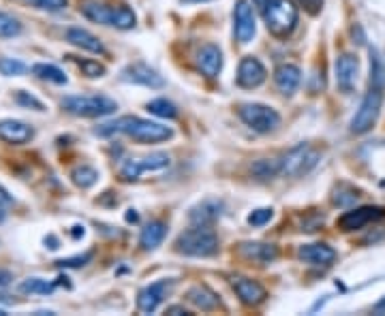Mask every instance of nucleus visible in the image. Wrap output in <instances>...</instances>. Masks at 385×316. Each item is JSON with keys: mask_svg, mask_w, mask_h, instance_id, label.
I'll return each mask as SVG.
<instances>
[{"mask_svg": "<svg viewBox=\"0 0 385 316\" xmlns=\"http://www.w3.org/2000/svg\"><path fill=\"white\" fill-rule=\"evenodd\" d=\"M219 216H221V203L217 201H206L190 212V221L195 225H212Z\"/></svg>", "mask_w": 385, "mask_h": 316, "instance_id": "25", "label": "nucleus"}, {"mask_svg": "<svg viewBox=\"0 0 385 316\" xmlns=\"http://www.w3.org/2000/svg\"><path fill=\"white\" fill-rule=\"evenodd\" d=\"M300 5H302L311 16H317V13L323 9V0H300Z\"/></svg>", "mask_w": 385, "mask_h": 316, "instance_id": "39", "label": "nucleus"}, {"mask_svg": "<svg viewBox=\"0 0 385 316\" xmlns=\"http://www.w3.org/2000/svg\"><path fill=\"white\" fill-rule=\"evenodd\" d=\"M381 218H385V209L383 207L364 205V207H355V209H349V212H345L336 221V227L340 231H357V229H364L366 225L377 223Z\"/></svg>", "mask_w": 385, "mask_h": 316, "instance_id": "9", "label": "nucleus"}, {"mask_svg": "<svg viewBox=\"0 0 385 316\" xmlns=\"http://www.w3.org/2000/svg\"><path fill=\"white\" fill-rule=\"evenodd\" d=\"M357 75H360V62L353 54H340L336 58V86L349 94L353 92L355 83H357Z\"/></svg>", "mask_w": 385, "mask_h": 316, "instance_id": "13", "label": "nucleus"}, {"mask_svg": "<svg viewBox=\"0 0 385 316\" xmlns=\"http://www.w3.org/2000/svg\"><path fill=\"white\" fill-rule=\"evenodd\" d=\"M272 216H274V212H272L270 207H259V209H255V212L248 216V225L251 227H263L265 223L272 221Z\"/></svg>", "mask_w": 385, "mask_h": 316, "instance_id": "36", "label": "nucleus"}, {"mask_svg": "<svg viewBox=\"0 0 385 316\" xmlns=\"http://www.w3.org/2000/svg\"><path fill=\"white\" fill-rule=\"evenodd\" d=\"M231 286H234L236 295L240 297V301L246 305H261L268 297V291L257 280H251V278L238 276L231 280Z\"/></svg>", "mask_w": 385, "mask_h": 316, "instance_id": "15", "label": "nucleus"}, {"mask_svg": "<svg viewBox=\"0 0 385 316\" xmlns=\"http://www.w3.org/2000/svg\"><path fill=\"white\" fill-rule=\"evenodd\" d=\"M81 13L96 24L103 26H114L120 30H131L137 22L135 13L129 7H108V5H99V3H86L81 7Z\"/></svg>", "mask_w": 385, "mask_h": 316, "instance_id": "4", "label": "nucleus"}, {"mask_svg": "<svg viewBox=\"0 0 385 316\" xmlns=\"http://www.w3.org/2000/svg\"><path fill=\"white\" fill-rule=\"evenodd\" d=\"M280 167H282V160L263 158V160L255 163V165L251 167V171H253V175L259 177V180H270V177H274V175L280 173Z\"/></svg>", "mask_w": 385, "mask_h": 316, "instance_id": "29", "label": "nucleus"}, {"mask_svg": "<svg viewBox=\"0 0 385 316\" xmlns=\"http://www.w3.org/2000/svg\"><path fill=\"white\" fill-rule=\"evenodd\" d=\"M257 33V22H255V11L251 7L248 0H238L236 9H234V35L236 41L246 45L253 41Z\"/></svg>", "mask_w": 385, "mask_h": 316, "instance_id": "11", "label": "nucleus"}, {"mask_svg": "<svg viewBox=\"0 0 385 316\" xmlns=\"http://www.w3.org/2000/svg\"><path fill=\"white\" fill-rule=\"evenodd\" d=\"M20 33H22V24L13 16L0 11V39H13Z\"/></svg>", "mask_w": 385, "mask_h": 316, "instance_id": "32", "label": "nucleus"}, {"mask_svg": "<svg viewBox=\"0 0 385 316\" xmlns=\"http://www.w3.org/2000/svg\"><path fill=\"white\" fill-rule=\"evenodd\" d=\"M176 252L184 257H214L219 252V238L210 225H195L178 235Z\"/></svg>", "mask_w": 385, "mask_h": 316, "instance_id": "2", "label": "nucleus"}, {"mask_svg": "<svg viewBox=\"0 0 385 316\" xmlns=\"http://www.w3.org/2000/svg\"><path fill=\"white\" fill-rule=\"evenodd\" d=\"M67 41L71 45H75V47L84 49V52H92V54H103L105 52L103 43L96 39L92 33H88L84 28H69L67 30Z\"/></svg>", "mask_w": 385, "mask_h": 316, "instance_id": "22", "label": "nucleus"}, {"mask_svg": "<svg viewBox=\"0 0 385 316\" xmlns=\"http://www.w3.org/2000/svg\"><path fill=\"white\" fill-rule=\"evenodd\" d=\"M5 314H7V312H5L3 308H0V316H5Z\"/></svg>", "mask_w": 385, "mask_h": 316, "instance_id": "49", "label": "nucleus"}, {"mask_svg": "<svg viewBox=\"0 0 385 316\" xmlns=\"http://www.w3.org/2000/svg\"><path fill=\"white\" fill-rule=\"evenodd\" d=\"M16 100H18L20 105H24V107H33L35 112H45V105H43L37 96H33L30 92L20 90V92L16 94Z\"/></svg>", "mask_w": 385, "mask_h": 316, "instance_id": "35", "label": "nucleus"}, {"mask_svg": "<svg viewBox=\"0 0 385 316\" xmlns=\"http://www.w3.org/2000/svg\"><path fill=\"white\" fill-rule=\"evenodd\" d=\"M182 3H206V0H182Z\"/></svg>", "mask_w": 385, "mask_h": 316, "instance_id": "48", "label": "nucleus"}, {"mask_svg": "<svg viewBox=\"0 0 385 316\" xmlns=\"http://www.w3.org/2000/svg\"><path fill=\"white\" fill-rule=\"evenodd\" d=\"M35 137V129L20 120H0V141L22 146Z\"/></svg>", "mask_w": 385, "mask_h": 316, "instance_id": "17", "label": "nucleus"}, {"mask_svg": "<svg viewBox=\"0 0 385 316\" xmlns=\"http://www.w3.org/2000/svg\"><path fill=\"white\" fill-rule=\"evenodd\" d=\"M33 73H35L39 79L50 81V83H56V86H64V83L69 81L62 69H58L56 64H47V62L35 64V66H33Z\"/></svg>", "mask_w": 385, "mask_h": 316, "instance_id": "26", "label": "nucleus"}, {"mask_svg": "<svg viewBox=\"0 0 385 316\" xmlns=\"http://www.w3.org/2000/svg\"><path fill=\"white\" fill-rule=\"evenodd\" d=\"M5 223V212H3V207H0V225Z\"/></svg>", "mask_w": 385, "mask_h": 316, "instance_id": "47", "label": "nucleus"}, {"mask_svg": "<svg viewBox=\"0 0 385 316\" xmlns=\"http://www.w3.org/2000/svg\"><path fill=\"white\" fill-rule=\"evenodd\" d=\"M122 79L129 81V83L146 86V88H163L165 86L163 77L154 69H150L148 64H144V62H135V64L127 66L122 71Z\"/></svg>", "mask_w": 385, "mask_h": 316, "instance_id": "16", "label": "nucleus"}, {"mask_svg": "<svg viewBox=\"0 0 385 316\" xmlns=\"http://www.w3.org/2000/svg\"><path fill=\"white\" fill-rule=\"evenodd\" d=\"M374 310H377V312H385V297L377 303V308H374Z\"/></svg>", "mask_w": 385, "mask_h": 316, "instance_id": "46", "label": "nucleus"}, {"mask_svg": "<svg viewBox=\"0 0 385 316\" xmlns=\"http://www.w3.org/2000/svg\"><path fill=\"white\" fill-rule=\"evenodd\" d=\"M265 77H268V71H265V66L257 58L246 56V58L240 60L238 77H236L240 88H248V90L251 88H257V86H261L265 81Z\"/></svg>", "mask_w": 385, "mask_h": 316, "instance_id": "14", "label": "nucleus"}, {"mask_svg": "<svg viewBox=\"0 0 385 316\" xmlns=\"http://www.w3.org/2000/svg\"><path fill=\"white\" fill-rule=\"evenodd\" d=\"M127 221H129V223H137V214H135V209H129Z\"/></svg>", "mask_w": 385, "mask_h": 316, "instance_id": "43", "label": "nucleus"}, {"mask_svg": "<svg viewBox=\"0 0 385 316\" xmlns=\"http://www.w3.org/2000/svg\"><path fill=\"white\" fill-rule=\"evenodd\" d=\"M73 229H75V231H73V238H79V235L84 238V227L77 225V227H73Z\"/></svg>", "mask_w": 385, "mask_h": 316, "instance_id": "44", "label": "nucleus"}, {"mask_svg": "<svg viewBox=\"0 0 385 316\" xmlns=\"http://www.w3.org/2000/svg\"><path fill=\"white\" fill-rule=\"evenodd\" d=\"M67 3H69V0H33L35 7H39L43 11H52V13L62 11L67 7Z\"/></svg>", "mask_w": 385, "mask_h": 316, "instance_id": "37", "label": "nucleus"}, {"mask_svg": "<svg viewBox=\"0 0 385 316\" xmlns=\"http://www.w3.org/2000/svg\"><path fill=\"white\" fill-rule=\"evenodd\" d=\"M171 288H173V280H156V282H152L150 286L139 291L137 308L142 312H146V314L154 312L163 303V299L171 293Z\"/></svg>", "mask_w": 385, "mask_h": 316, "instance_id": "12", "label": "nucleus"}, {"mask_svg": "<svg viewBox=\"0 0 385 316\" xmlns=\"http://www.w3.org/2000/svg\"><path fill=\"white\" fill-rule=\"evenodd\" d=\"M381 107H383V90H381V86L370 83V90L366 92L357 114L351 120V133L353 135L368 133L374 127V122H377V118L381 114Z\"/></svg>", "mask_w": 385, "mask_h": 316, "instance_id": "6", "label": "nucleus"}, {"mask_svg": "<svg viewBox=\"0 0 385 316\" xmlns=\"http://www.w3.org/2000/svg\"><path fill=\"white\" fill-rule=\"evenodd\" d=\"M94 133L101 135V137L125 133V135H129L131 139H135L139 144H161V141L171 139V135H173V131L169 127H163L159 122H150V120H144V118H137V116H125V118H120L116 122H108V124L96 129Z\"/></svg>", "mask_w": 385, "mask_h": 316, "instance_id": "1", "label": "nucleus"}, {"mask_svg": "<svg viewBox=\"0 0 385 316\" xmlns=\"http://www.w3.org/2000/svg\"><path fill=\"white\" fill-rule=\"evenodd\" d=\"M197 69L206 77H210V79L217 77L221 73V69H223V52L217 45H212V43L204 45L197 52Z\"/></svg>", "mask_w": 385, "mask_h": 316, "instance_id": "19", "label": "nucleus"}, {"mask_svg": "<svg viewBox=\"0 0 385 316\" xmlns=\"http://www.w3.org/2000/svg\"><path fill=\"white\" fill-rule=\"evenodd\" d=\"M62 110L79 118H103L118 110L116 100L110 96L92 94V96H67L62 98Z\"/></svg>", "mask_w": 385, "mask_h": 316, "instance_id": "3", "label": "nucleus"}, {"mask_svg": "<svg viewBox=\"0 0 385 316\" xmlns=\"http://www.w3.org/2000/svg\"><path fill=\"white\" fill-rule=\"evenodd\" d=\"M242 254L257 263H270L278 257L274 244H242Z\"/></svg>", "mask_w": 385, "mask_h": 316, "instance_id": "24", "label": "nucleus"}, {"mask_svg": "<svg viewBox=\"0 0 385 316\" xmlns=\"http://www.w3.org/2000/svg\"><path fill=\"white\" fill-rule=\"evenodd\" d=\"M165 167H169V156L163 152H154L146 158H129L120 167V177L125 182H135L144 171H161Z\"/></svg>", "mask_w": 385, "mask_h": 316, "instance_id": "10", "label": "nucleus"}, {"mask_svg": "<svg viewBox=\"0 0 385 316\" xmlns=\"http://www.w3.org/2000/svg\"><path fill=\"white\" fill-rule=\"evenodd\" d=\"M71 180L77 188H90L96 184V180H99V171L90 165H79L71 171Z\"/></svg>", "mask_w": 385, "mask_h": 316, "instance_id": "27", "label": "nucleus"}, {"mask_svg": "<svg viewBox=\"0 0 385 316\" xmlns=\"http://www.w3.org/2000/svg\"><path fill=\"white\" fill-rule=\"evenodd\" d=\"M345 188L347 186H338L336 192H334V197H332L334 205H338V207H349V205H353L360 199V194H357L355 188H349V190H345Z\"/></svg>", "mask_w": 385, "mask_h": 316, "instance_id": "33", "label": "nucleus"}, {"mask_svg": "<svg viewBox=\"0 0 385 316\" xmlns=\"http://www.w3.org/2000/svg\"><path fill=\"white\" fill-rule=\"evenodd\" d=\"M274 81H276V88L285 96H292L302 81V71L296 64H280L274 71Z\"/></svg>", "mask_w": 385, "mask_h": 316, "instance_id": "20", "label": "nucleus"}, {"mask_svg": "<svg viewBox=\"0 0 385 316\" xmlns=\"http://www.w3.org/2000/svg\"><path fill=\"white\" fill-rule=\"evenodd\" d=\"M148 112L152 116H159V118H176L178 116V110H176V105L169 103L167 98H154L148 103Z\"/></svg>", "mask_w": 385, "mask_h": 316, "instance_id": "31", "label": "nucleus"}, {"mask_svg": "<svg viewBox=\"0 0 385 316\" xmlns=\"http://www.w3.org/2000/svg\"><path fill=\"white\" fill-rule=\"evenodd\" d=\"M265 11V24L268 30L274 37H287L298 24V7L294 0H270Z\"/></svg>", "mask_w": 385, "mask_h": 316, "instance_id": "5", "label": "nucleus"}, {"mask_svg": "<svg viewBox=\"0 0 385 316\" xmlns=\"http://www.w3.org/2000/svg\"><path fill=\"white\" fill-rule=\"evenodd\" d=\"M268 3H270V0H255V5H257L259 9H265V7H268Z\"/></svg>", "mask_w": 385, "mask_h": 316, "instance_id": "45", "label": "nucleus"}, {"mask_svg": "<svg viewBox=\"0 0 385 316\" xmlns=\"http://www.w3.org/2000/svg\"><path fill=\"white\" fill-rule=\"evenodd\" d=\"M298 257L311 265H332L338 254L328 244H306L298 250Z\"/></svg>", "mask_w": 385, "mask_h": 316, "instance_id": "21", "label": "nucleus"}, {"mask_svg": "<svg viewBox=\"0 0 385 316\" xmlns=\"http://www.w3.org/2000/svg\"><path fill=\"white\" fill-rule=\"evenodd\" d=\"M73 62L79 66L81 75L90 77V79H96V77H103L108 73L105 64H101L99 60H92V58H73Z\"/></svg>", "mask_w": 385, "mask_h": 316, "instance_id": "30", "label": "nucleus"}, {"mask_svg": "<svg viewBox=\"0 0 385 316\" xmlns=\"http://www.w3.org/2000/svg\"><path fill=\"white\" fill-rule=\"evenodd\" d=\"M321 158V152L311 148L309 144H300L296 146L292 152H287V156L282 158V167H280V173L287 175V177H300V175H306L311 169L317 167Z\"/></svg>", "mask_w": 385, "mask_h": 316, "instance_id": "8", "label": "nucleus"}, {"mask_svg": "<svg viewBox=\"0 0 385 316\" xmlns=\"http://www.w3.org/2000/svg\"><path fill=\"white\" fill-rule=\"evenodd\" d=\"M238 116L240 120L253 129L255 133H272L278 124H280V116L276 110L268 107V105H261V103H244L238 107Z\"/></svg>", "mask_w": 385, "mask_h": 316, "instance_id": "7", "label": "nucleus"}, {"mask_svg": "<svg viewBox=\"0 0 385 316\" xmlns=\"http://www.w3.org/2000/svg\"><path fill=\"white\" fill-rule=\"evenodd\" d=\"M11 280H13V274H11V271H7V269H0V286H7Z\"/></svg>", "mask_w": 385, "mask_h": 316, "instance_id": "41", "label": "nucleus"}, {"mask_svg": "<svg viewBox=\"0 0 385 316\" xmlns=\"http://www.w3.org/2000/svg\"><path fill=\"white\" fill-rule=\"evenodd\" d=\"M54 288H56V282H50L43 278H26L20 284V293H26V295H52Z\"/></svg>", "mask_w": 385, "mask_h": 316, "instance_id": "28", "label": "nucleus"}, {"mask_svg": "<svg viewBox=\"0 0 385 316\" xmlns=\"http://www.w3.org/2000/svg\"><path fill=\"white\" fill-rule=\"evenodd\" d=\"M186 301H188L190 305H195L197 310H202V312H212V310H219V308H221L219 295H217L210 286H206V284H195V286H190V288L186 291Z\"/></svg>", "mask_w": 385, "mask_h": 316, "instance_id": "18", "label": "nucleus"}, {"mask_svg": "<svg viewBox=\"0 0 385 316\" xmlns=\"http://www.w3.org/2000/svg\"><path fill=\"white\" fill-rule=\"evenodd\" d=\"M167 314H190V312L184 310L182 305H171V308H167Z\"/></svg>", "mask_w": 385, "mask_h": 316, "instance_id": "42", "label": "nucleus"}, {"mask_svg": "<svg viewBox=\"0 0 385 316\" xmlns=\"http://www.w3.org/2000/svg\"><path fill=\"white\" fill-rule=\"evenodd\" d=\"M167 235V225L163 221H152L150 225H146L142 229V235H139V246L144 250H156L163 240Z\"/></svg>", "mask_w": 385, "mask_h": 316, "instance_id": "23", "label": "nucleus"}, {"mask_svg": "<svg viewBox=\"0 0 385 316\" xmlns=\"http://www.w3.org/2000/svg\"><path fill=\"white\" fill-rule=\"evenodd\" d=\"M9 205H13V197L0 186V207H9Z\"/></svg>", "mask_w": 385, "mask_h": 316, "instance_id": "40", "label": "nucleus"}, {"mask_svg": "<svg viewBox=\"0 0 385 316\" xmlns=\"http://www.w3.org/2000/svg\"><path fill=\"white\" fill-rule=\"evenodd\" d=\"M92 257H94V252L90 250V252H86V254H81V257L62 259V261H58V265H60V267H81V265H86Z\"/></svg>", "mask_w": 385, "mask_h": 316, "instance_id": "38", "label": "nucleus"}, {"mask_svg": "<svg viewBox=\"0 0 385 316\" xmlns=\"http://www.w3.org/2000/svg\"><path fill=\"white\" fill-rule=\"evenodd\" d=\"M0 73L7 77H16V75H24L26 73V64L13 58H0Z\"/></svg>", "mask_w": 385, "mask_h": 316, "instance_id": "34", "label": "nucleus"}]
</instances>
